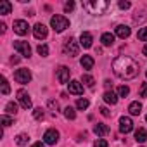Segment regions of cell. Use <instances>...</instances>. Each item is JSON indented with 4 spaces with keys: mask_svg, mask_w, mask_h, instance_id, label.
I'll return each instance as SVG.
<instances>
[{
    "mask_svg": "<svg viewBox=\"0 0 147 147\" xmlns=\"http://www.w3.org/2000/svg\"><path fill=\"white\" fill-rule=\"evenodd\" d=\"M130 33H131V30H130L126 24H118V26H116V33H114V35L125 40V38H128V36H130Z\"/></svg>",
    "mask_w": 147,
    "mask_h": 147,
    "instance_id": "15",
    "label": "cell"
},
{
    "mask_svg": "<svg viewBox=\"0 0 147 147\" xmlns=\"http://www.w3.org/2000/svg\"><path fill=\"white\" fill-rule=\"evenodd\" d=\"M80 64H82V67H83V69H87V71H88V69H92V67H94V57H92V55H83V57L80 59Z\"/></svg>",
    "mask_w": 147,
    "mask_h": 147,
    "instance_id": "18",
    "label": "cell"
},
{
    "mask_svg": "<svg viewBox=\"0 0 147 147\" xmlns=\"http://www.w3.org/2000/svg\"><path fill=\"white\" fill-rule=\"evenodd\" d=\"M28 142H30V135H26V133H19L16 137V144L18 145H26Z\"/></svg>",
    "mask_w": 147,
    "mask_h": 147,
    "instance_id": "23",
    "label": "cell"
},
{
    "mask_svg": "<svg viewBox=\"0 0 147 147\" xmlns=\"http://www.w3.org/2000/svg\"><path fill=\"white\" fill-rule=\"evenodd\" d=\"M140 111H142V104H140V102H131V104L128 106V113H130L131 116H138Z\"/></svg>",
    "mask_w": 147,
    "mask_h": 147,
    "instance_id": "21",
    "label": "cell"
},
{
    "mask_svg": "<svg viewBox=\"0 0 147 147\" xmlns=\"http://www.w3.org/2000/svg\"><path fill=\"white\" fill-rule=\"evenodd\" d=\"M135 140H137L138 144L147 142V130H145V128H138V130L135 131Z\"/></svg>",
    "mask_w": 147,
    "mask_h": 147,
    "instance_id": "20",
    "label": "cell"
},
{
    "mask_svg": "<svg viewBox=\"0 0 147 147\" xmlns=\"http://www.w3.org/2000/svg\"><path fill=\"white\" fill-rule=\"evenodd\" d=\"M94 133L99 135V137H104V135L109 133V126L104 125V123H97V125H94Z\"/></svg>",
    "mask_w": 147,
    "mask_h": 147,
    "instance_id": "16",
    "label": "cell"
},
{
    "mask_svg": "<svg viewBox=\"0 0 147 147\" xmlns=\"http://www.w3.org/2000/svg\"><path fill=\"white\" fill-rule=\"evenodd\" d=\"M104 85H106V88H107V90H109V88H113V83H111L109 80H106V82H104Z\"/></svg>",
    "mask_w": 147,
    "mask_h": 147,
    "instance_id": "40",
    "label": "cell"
},
{
    "mask_svg": "<svg viewBox=\"0 0 147 147\" xmlns=\"http://www.w3.org/2000/svg\"><path fill=\"white\" fill-rule=\"evenodd\" d=\"M43 142L47 145H55L59 142V131L55 128H49L45 133H43Z\"/></svg>",
    "mask_w": 147,
    "mask_h": 147,
    "instance_id": "7",
    "label": "cell"
},
{
    "mask_svg": "<svg viewBox=\"0 0 147 147\" xmlns=\"http://www.w3.org/2000/svg\"><path fill=\"white\" fill-rule=\"evenodd\" d=\"M82 82H83L87 87H90V88H92V87H94V83H95V80H94L90 75H83V76H82Z\"/></svg>",
    "mask_w": 147,
    "mask_h": 147,
    "instance_id": "28",
    "label": "cell"
},
{
    "mask_svg": "<svg viewBox=\"0 0 147 147\" xmlns=\"http://www.w3.org/2000/svg\"><path fill=\"white\" fill-rule=\"evenodd\" d=\"M43 116H45V113H43L42 107H35V109H33V118H35V119L40 121V119H43Z\"/></svg>",
    "mask_w": 147,
    "mask_h": 147,
    "instance_id": "30",
    "label": "cell"
},
{
    "mask_svg": "<svg viewBox=\"0 0 147 147\" xmlns=\"http://www.w3.org/2000/svg\"><path fill=\"white\" fill-rule=\"evenodd\" d=\"M99 111H100V114H102V116H106V118H107V116H111V111H109L107 107H100Z\"/></svg>",
    "mask_w": 147,
    "mask_h": 147,
    "instance_id": "39",
    "label": "cell"
},
{
    "mask_svg": "<svg viewBox=\"0 0 147 147\" xmlns=\"http://www.w3.org/2000/svg\"><path fill=\"white\" fill-rule=\"evenodd\" d=\"M130 94V87L128 85H119L118 87V97H126Z\"/></svg>",
    "mask_w": 147,
    "mask_h": 147,
    "instance_id": "26",
    "label": "cell"
},
{
    "mask_svg": "<svg viewBox=\"0 0 147 147\" xmlns=\"http://www.w3.org/2000/svg\"><path fill=\"white\" fill-rule=\"evenodd\" d=\"M107 145H109V144H107L106 138H97L95 144H94V147H107Z\"/></svg>",
    "mask_w": 147,
    "mask_h": 147,
    "instance_id": "35",
    "label": "cell"
},
{
    "mask_svg": "<svg viewBox=\"0 0 147 147\" xmlns=\"http://www.w3.org/2000/svg\"><path fill=\"white\" fill-rule=\"evenodd\" d=\"M47 106H49V107H50V109L54 111V114H55V113L59 111V102H57V100H54V99H50V100L47 102Z\"/></svg>",
    "mask_w": 147,
    "mask_h": 147,
    "instance_id": "34",
    "label": "cell"
},
{
    "mask_svg": "<svg viewBox=\"0 0 147 147\" xmlns=\"http://www.w3.org/2000/svg\"><path fill=\"white\" fill-rule=\"evenodd\" d=\"M11 62H14V64H16V62H19V57H12V59H11Z\"/></svg>",
    "mask_w": 147,
    "mask_h": 147,
    "instance_id": "44",
    "label": "cell"
},
{
    "mask_svg": "<svg viewBox=\"0 0 147 147\" xmlns=\"http://www.w3.org/2000/svg\"><path fill=\"white\" fill-rule=\"evenodd\" d=\"M102 97H104V100H106L107 104H111V106H114V104H118V95H116V94H114L113 90H106Z\"/></svg>",
    "mask_w": 147,
    "mask_h": 147,
    "instance_id": "17",
    "label": "cell"
},
{
    "mask_svg": "<svg viewBox=\"0 0 147 147\" xmlns=\"http://www.w3.org/2000/svg\"><path fill=\"white\" fill-rule=\"evenodd\" d=\"M137 38H138V40H142V42H147V26L138 30V33H137Z\"/></svg>",
    "mask_w": 147,
    "mask_h": 147,
    "instance_id": "32",
    "label": "cell"
},
{
    "mask_svg": "<svg viewBox=\"0 0 147 147\" xmlns=\"http://www.w3.org/2000/svg\"><path fill=\"white\" fill-rule=\"evenodd\" d=\"M14 49H16L23 57H30V55H31V47H30V43H28V42L18 40V42H14Z\"/></svg>",
    "mask_w": 147,
    "mask_h": 147,
    "instance_id": "8",
    "label": "cell"
},
{
    "mask_svg": "<svg viewBox=\"0 0 147 147\" xmlns=\"http://www.w3.org/2000/svg\"><path fill=\"white\" fill-rule=\"evenodd\" d=\"M0 121H2L4 126H11V125H12V118L7 116V114H2V116H0Z\"/></svg>",
    "mask_w": 147,
    "mask_h": 147,
    "instance_id": "33",
    "label": "cell"
},
{
    "mask_svg": "<svg viewBox=\"0 0 147 147\" xmlns=\"http://www.w3.org/2000/svg\"><path fill=\"white\" fill-rule=\"evenodd\" d=\"M67 90H69V94H73V95H82V94H83V85H82L80 82H76V80H71V82L67 83Z\"/></svg>",
    "mask_w": 147,
    "mask_h": 147,
    "instance_id": "13",
    "label": "cell"
},
{
    "mask_svg": "<svg viewBox=\"0 0 147 147\" xmlns=\"http://www.w3.org/2000/svg\"><path fill=\"white\" fill-rule=\"evenodd\" d=\"M73 9H75V2H66V4H64V11H66V12H69V11H73Z\"/></svg>",
    "mask_w": 147,
    "mask_h": 147,
    "instance_id": "38",
    "label": "cell"
},
{
    "mask_svg": "<svg viewBox=\"0 0 147 147\" xmlns=\"http://www.w3.org/2000/svg\"><path fill=\"white\" fill-rule=\"evenodd\" d=\"M92 42H94V36H92V33H88V31H83V33L80 35V45H82L83 49H90V47H92Z\"/></svg>",
    "mask_w": 147,
    "mask_h": 147,
    "instance_id": "14",
    "label": "cell"
},
{
    "mask_svg": "<svg viewBox=\"0 0 147 147\" xmlns=\"http://www.w3.org/2000/svg\"><path fill=\"white\" fill-rule=\"evenodd\" d=\"M50 26L54 28L55 33H62L64 30L69 28V19H67L66 16H59V14H55V16L50 18Z\"/></svg>",
    "mask_w": 147,
    "mask_h": 147,
    "instance_id": "3",
    "label": "cell"
},
{
    "mask_svg": "<svg viewBox=\"0 0 147 147\" xmlns=\"http://www.w3.org/2000/svg\"><path fill=\"white\" fill-rule=\"evenodd\" d=\"M138 95L140 97H147V83H142V87L138 90Z\"/></svg>",
    "mask_w": 147,
    "mask_h": 147,
    "instance_id": "37",
    "label": "cell"
},
{
    "mask_svg": "<svg viewBox=\"0 0 147 147\" xmlns=\"http://www.w3.org/2000/svg\"><path fill=\"white\" fill-rule=\"evenodd\" d=\"M36 50H38V54H40L42 57H47V55H49V47H47L45 43H40V45L36 47Z\"/></svg>",
    "mask_w": 147,
    "mask_h": 147,
    "instance_id": "27",
    "label": "cell"
},
{
    "mask_svg": "<svg viewBox=\"0 0 147 147\" xmlns=\"http://www.w3.org/2000/svg\"><path fill=\"white\" fill-rule=\"evenodd\" d=\"M145 75H147V71H145Z\"/></svg>",
    "mask_w": 147,
    "mask_h": 147,
    "instance_id": "46",
    "label": "cell"
},
{
    "mask_svg": "<svg viewBox=\"0 0 147 147\" xmlns=\"http://www.w3.org/2000/svg\"><path fill=\"white\" fill-rule=\"evenodd\" d=\"M130 2H126V0H119V2H118V7L119 9H123V11H126V9H130Z\"/></svg>",
    "mask_w": 147,
    "mask_h": 147,
    "instance_id": "36",
    "label": "cell"
},
{
    "mask_svg": "<svg viewBox=\"0 0 147 147\" xmlns=\"http://www.w3.org/2000/svg\"><path fill=\"white\" fill-rule=\"evenodd\" d=\"M142 54H144V55H145V57H147V43H145V47H144V49H142Z\"/></svg>",
    "mask_w": 147,
    "mask_h": 147,
    "instance_id": "43",
    "label": "cell"
},
{
    "mask_svg": "<svg viewBox=\"0 0 147 147\" xmlns=\"http://www.w3.org/2000/svg\"><path fill=\"white\" fill-rule=\"evenodd\" d=\"M5 30H7V26L2 23V24H0V31H2V33H5Z\"/></svg>",
    "mask_w": 147,
    "mask_h": 147,
    "instance_id": "42",
    "label": "cell"
},
{
    "mask_svg": "<svg viewBox=\"0 0 147 147\" xmlns=\"http://www.w3.org/2000/svg\"><path fill=\"white\" fill-rule=\"evenodd\" d=\"M5 113H7V114H16V113H18V104L12 102V100L7 102V106H5Z\"/></svg>",
    "mask_w": 147,
    "mask_h": 147,
    "instance_id": "25",
    "label": "cell"
},
{
    "mask_svg": "<svg viewBox=\"0 0 147 147\" xmlns=\"http://www.w3.org/2000/svg\"><path fill=\"white\" fill-rule=\"evenodd\" d=\"M88 104H90L88 99H78V100H76V107L82 109V111H85V109L88 107Z\"/></svg>",
    "mask_w": 147,
    "mask_h": 147,
    "instance_id": "29",
    "label": "cell"
},
{
    "mask_svg": "<svg viewBox=\"0 0 147 147\" xmlns=\"http://www.w3.org/2000/svg\"><path fill=\"white\" fill-rule=\"evenodd\" d=\"M47 35H49V30H47V26H45V24L36 23V24L33 26V36H35L36 40H45V38H47Z\"/></svg>",
    "mask_w": 147,
    "mask_h": 147,
    "instance_id": "9",
    "label": "cell"
},
{
    "mask_svg": "<svg viewBox=\"0 0 147 147\" xmlns=\"http://www.w3.org/2000/svg\"><path fill=\"white\" fill-rule=\"evenodd\" d=\"M16 97H18V102L21 104L23 109H31V99H30V94L24 88H19L16 92Z\"/></svg>",
    "mask_w": 147,
    "mask_h": 147,
    "instance_id": "6",
    "label": "cell"
},
{
    "mask_svg": "<svg viewBox=\"0 0 147 147\" xmlns=\"http://www.w3.org/2000/svg\"><path fill=\"white\" fill-rule=\"evenodd\" d=\"M113 71L121 80H133L138 75V62L128 55H118L113 61Z\"/></svg>",
    "mask_w": 147,
    "mask_h": 147,
    "instance_id": "1",
    "label": "cell"
},
{
    "mask_svg": "<svg viewBox=\"0 0 147 147\" xmlns=\"http://www.w3.org/2000/svg\"><path fill=\"white\" fill-rule=\"evenodd\" d=\"M14 33H18V35H28V31H30V26H28V23L26 21H23V19H18V21H14Z\"/></svg>",
    "mask_w": 147,
    "mask_h": 147,
    "instance_id": "11",
    "label": "cell"
},
{
    "mask_svg": "<svg viewBox=\"0 0 147 147\" xmlns=\"http://www.w3.org/2000/svg\"><path fill=\"white\" fill-rule=\"evenodd\" d=\"M14 80H16L18 83H21V85L30 83V82H31V71H30L28 67H21V69H18V71L14 73Z\"/></svg>",
    "mask_w": 147,
    "mask_h": 147,
    "instance_id": "4",
    "label": "cell"
},
{
    "mask_svg": "<svg viewBox=\"0 0 147 147\" xmlns=\"http://www.w3.org/2000/svg\"><path fill=\"white\" fill-rule=\"evenodd\" d=\"M11 11H12V5H11V2H7V0H2L0 2V14H11Z\"/></svg>",
    "mask_w": 147,
    "mask_h": 147,
    "instance_id": "22",
    "label": "cell"
},
{
    "mask_svg": "<svg viewBox=\"0 0 147 147\" xmlns=\"http://www.w3.org/2000/svg\"><path fill=\"white\" fill-rule=\"evenodd\" d=\"M64 116H66L67 119H75V118H76V111H75V107L67 106V107L64 109Z\"/></svg>",
    "mask_w": 147,
    "mask_h": 147,
    "instance_id": "24",
    "label": "cell"
},
{
    "mask_svg": "<svg viewBox=\"0 0 147 147\" xmlns=\"http://www.w3.org/2000/svg\"><path fill=\"white\" fill-rule=\"evenodd\" d=\"M83 7L94 16H102L109 9V2H106V0H87V2H83Z\"/></svg>",
    "mask_w": 147,
    "mask_h": 147,
    "instance_id": "2",
    "label": "cell"
},
{
    "mask_svg": "<svg viewBox=\"0 0 147 147\" xmlns=\"http://www.w3.org/2000/svg\"><path fill=\"white\" fill-rule=\"evenodd\" d=\"M64 52H66L69 57H75V55H78V52H80V47H78L76 40L73 38V36H69V38L64 42Z\"/></svg>",
    "mask_w": 147,
    "mask_h": 147,
    "instance_id": "5",
    "label": "cell"
},
{
    "mask_svg": "<svg viewBox=\"0 0 147 147\" xmlns=\"http://www.w3.org/2000/svg\"><path fill=\"white\" fill-rule=\"evenodd\" d=\"M55 75H57V80H59V83H69V67H66V66H61V67H57V71H55Z\"/></svg>",
    "mask_w": 147,
    "mask_h": 147,
    "instance_id": "12",
    "label": "cell"
},
{
    "mask_svg": "<svg viewBox=\"0 0 147 147\" xmlns=\"http://www.w3.org/2000/svg\"><path fill=\"white\" fill-rule=\"evenodd\" d=\"M9 92H11L9 82H7V78H5V76H2V94H4V95H7Z\"/></svg>",
    "mask_w": 147,
    "mask_h": 147,
    "instance_id": "31",
    "label": "cell"
},
{
    "mask_svg": "<svg viewBox=\"0 0 147 147\" xmlns=\"http://www.w3.org/2000/svg\"><path fill=\"white\" fill-rule=\"evenodd\" d=\"M133 130V121H131V118H128V116H121L119 118V131L121 133H130Z\"/></svg>",
    "mask_w": 147,
    "mask_h": 147,
    "instance_id": "10",
    "label": "cell"
},
{
    "mask_svg": "<svg viewBox=\"0 0 147 147\" xmlns=\"http://www.w3.org/2000/svg\"><path fill=\"white\" fill-rule=\"evenodd\" d=\"M100 42H102L104 47H111V45L114 43V35H113V33H102Z\"/></svg>",
    "mask_w": 147,
    "mask_h": 147,
    "instance_id": "19",
    "label": "cell"
},
{
    "mask_svg": "<svg viewBox=\"0 0 147 147\" xmlns=\"http://www.w3.org/2000/svg\"><path fill=\"white\" fill-rule=\"evenodd\" d=\"M43 145H45V142H35L31 147H43Z\"/></svg>",
    "mask_w": 147,
    "mask_h": 147,
    "instance_id": "41",
    "label": "cell"
},
{
    "mask_svg": "<svg viewBox=\"0 0 147 147\" xmlns=\"http://www.w3.org/2000/svg\"><path fill=\"white\" fill-rule=\"evenodd\" d=\"M145 121H147V116H145Z\"/></svg>",
    "mask_w": 147,
    "mask_h": 147,
    "instance_id": "45",
    "label": "cell"
}]
</instances>
